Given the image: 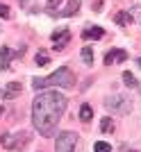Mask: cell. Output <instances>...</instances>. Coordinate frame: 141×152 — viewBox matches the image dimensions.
Returning <instances> with one entry per match:
<instances>
[{
    "mask_svg": "<svg viewBox=\"0 0 141 152\" xmlns=\"http://www.w3.org/2000/svg\"><path fill=\"white\" fill-rule=\"evenodd\" d=\"M114 23H118V25L125 27V25H130V23H132V16H130L128 12H118V14L114 16Z\"/></svg>",
    "mask_w": 141,
    "mask_h": 152,
    "instance_id": "obj_13",
    "label": "cell"
},
{
    "mask_svg": "<svg viewBox=\"0 0 141 152\" xmlns=\"http://www.w3.org/2000/svg\"><path fill=\"white\" fill-rule=\"evenodd\" d=\"M21 93H23V84H21V82H9L5 89L0 91L2 100H14V98H18Z\"/></svg>",
    "mask_w": 141,
    "mask_h": 152,
    "instance_id": "obj_6",
    "label": "cell"
},
{
    "mask_svg": "<svg viewBox=\"0 0 141 152\" xmlns=\"http://www.w3.org/2000/svg\"><path fill=\"white\" fill-rule=\"evenodd\" d=\"M137 64H139V66H141V59H137Z\"/></svg>",
    "mask_w": 141,
    "mask_h": 152,
    "instance_id": "obj_22",
    "label": "cell"
},
{
    "mask_svg": "<svg viewBox=\"0 0 141 152\" xmlns=\"http://www.w3.org/2000/svg\"><path fill=\"white\" fill-rule=\"evenodd\" d=\"M91 118H93V107H91V104H82V107H80V121L89 123Z\"/></svg>",
    "mask_w": 141,
    "mask_h": 152,
    "instance_id": "obj_12",
    "label": "cell"
},
{
    "mask_svg": "<svg viewBox=\"0 0 141 152\" xmlns=\"http://www.w3.org/2000/svg\"><path fill=\"white\" fill-rule=\"evenodd\" d=\"M0 143H2L5 150H23V148L30 143V134L27 132H16V134L5 132L0 136Z\"/></svg>",
    "mask_w": 141,
    "mask_h": 152,
    "instance_id": "obj_3",
    "label": "cell"
},
{
    "mask_svg": "<svg viewBox=\"0 0 141 152\" xmlns=\"http://www.w3.org/2000/svg\"><path fill=\"white\" fill-rule=\"evenodd\" d=\"M0 114H2V107H0Z\"/></svg>",
    "mask_w": 141,
    "mask_h": 152,
    "instance_id": "obj_23",
    "label": "cell"
},
{
    "mask_svg": "<svg viewBox=\"0 0 141 152\" xmlns=\"http://www.w3.org/2000/svg\"><path fill=\"white\" fill-rule=\"evenodd\" d=\"M14 57H16V52H12L9 48H7V45H2V48H0V68H2V70H7Z\"/></svg>",
    "mask_w": 141,
    "mask_h": 152,
    "instance_id": "obj_9",
    "label": "cell"
},
{
    "mask_svg": "<svg viewBox=\"0 0 141 152\" xmlns=\"http://www.w3.org/2000/svg\"><path fill=\"white\" fill-rule=\"evenodd\" d=\"M18 2H21V5H27V0H18Z\"/></svg>",
    "mask_w": 141,
    "mask_h": 152,
    "instance_id": "obj_21",
    "label": "cell"
},
{
    "mask_svg": "<svg viewBox=\"0 0 141 152\" xmlns=\"http://www.w3.org/2000/svg\"><path fill=\"white\" fill-rule=\"evenodd\" d=\"M66 111V98L59 91H43L32 102V125L41 136H55L59 118Z\"/></svg>",
    "mask_w": 141,
    "mask_h": 152,
    "instance_id": "obj_1",
    "label": "cell"
},
{
    "mask_svg": "<svg viewBox=\"0 0 141 152\" xmlns=\"http://www.w3.org/2000/svg\"><path fill=\"white\" fill-rule=\"evenodd\" d=\"M82 61L87 64V66H91V64H93V50H91V48H82Z\"/></svg>",
    "mask_w": 141,
    "mask_h": 152,
    "instance_id": "obj_16",
    "label": "cell"
},
{
    "mask_svg": "<svg viewBox=\"0 0 141 152\" xmlns=\"http://www.w3.org/2000/svg\"><path fill=\"white\" fill-rule=\"evenodd\" d=\"M77 145V134L75 132H62L55 143V152H73Z\"/></svg>",
    "mask_w": 141,
    "mask_h": 152,
    "instance_id": "obj_5",
    "label": "cell"
},
{
    "mask_svg": "<svg viewBox=\"0 0 141 152\" xmlns=\"http://www.w3.org/2000/svg\"><path fill=\"white\" fill-rule=\"evenodd\" d=\"M62 2H64V0H48L46 12H48V14H57L59 9H62Z\"/></svg>",
    "mask_w": 141,
    "mask_h": 152,
    "instance_id": "obj_15",
    "label": "cell"
},
{
    "mask_svg": "<svg viewBox=\"0 0 141 152\" xmlns=\"http://www.w3.org/2000/svg\"><path fill=\"white\" fill-rule=\"evenodd\" d=\"M80 9V0H68V5L64 7V9H59V16H73V14Z\"/></svg>",
    "mask_w": 141,
    "mask_h": 152,
    "instance_id": "obj_11",
    "label": "cell"
},
{
    "mask_svg": "<svg viewBox=\"0 0 141 152\" xmlns=\"http://www.w3.org/2000/svg\"><path fill=\"white\" fill-rule=\"evenodd\" d=\"M128 59V52L121 50V48H116V50H109L105 55V66H112L114 61H125Z\"/></svg>",
    "mask_w": 141,
    "mask_h": 152,
    "instance_id": "obj_8",
    "label": "cell"
},
{
    "mask_svg": "<svg viewBox=\"0 0 141 152\" xmlns=\"http://www.w3.org/2000/svg\"><path fill=\"white\" fill-rule=\"evenodd\" d=\"M93 152H112V145L105 143V141H96L93 143Z\"/></svg>",
    "mask_w": 141,
    "mask_h": 152,
    "instance_id": "obj_17",
    "label": "cell"
},
{
    "mask_svg": "<svg viewBox=\"0 0 141 152\" xmlns=\"http://www.w3.org/2000/svg\"><path fill=\"white\" fill-rule=\"evenodd\" d=\"M34 61H37L39 66H46V64L50 61V59H48V55H37V57H34Z\"/></svg>",
    "mask_w": 141,
    "mask_h": 152,
    "instance_id": "obj_19",
    "label": "cell"
},
{
    "mask_svg": "<svg viewBox=\"0 0 141 152\" xmlns=\"http://www.w3.org/2000/svg\"><path fill=\"white\" fill-rule=\"evenodd\" d=\"M100 129H103L105 134L112 132V129H114V121H112V118H103V121H100Z\"/></svg>",
    "mask_w": 141,
    "mask_h": 152,
    "instance_id": "obj_18",
    "label": "cell"
},
{
    "mask_svg": "<svg viewBox=\"0 0 141 152\" xmlns=\"http://www.w3.org/2000/svg\"><path fill=\"white\" fill-rule=\"evenodd\" d=\"M9 14H12V12H9V7L0 5V16H2V18H9Z\"/></svg>",
    "mask_w": 141,
    "mask_h": 152,
    "instance_id": "obj_20",
    "label": "cell"
},
{
    "mask_svg": "<svg viewBox=\"0 0 141 152\" xmlns=\"http://www.w3.org/2000/svg\"><path fill=\"white\" fill-rule=\"evenodd\" d=\"M75 84V75L70 73L68 68H59L55 70L50 77H34L32 80V89L41 91L46 86H62V89H70Z\"/></svg>",
    "mask_w": 141,
    "mask_h": 152,
    "instance_id": "obj_2",
    "label": "cell"
},
{
    "mask_svg": "<svg viewBox=\"0 0 141 152\" xmlns=\"http://www.w3.org/2000/svg\"><path fill=\"white\" fill-rule=\"evenodd\" d=\"M125 152H130V150H125Z\"/></svg>",
    "mask_w": 141,
    "mask_h": 152,
    "instance_id": "obj_24",
    "label": "cell"
},
{
    "mask_svg": "<svg viewBox=\"0 0 141 152\" xmlns=\"http://www.w3.org/2000/svg\"><path fill=\"white\" fill-rule=\"evenodd\" d=\"M105 37V30L103 27H87V30L82 32V39L84 41H98V39Z\"/></svg>",
    "mask_w": 141,
    "mask_h": 152,
    "instance_id": "obj_10",
    "label": "cell"
},
{
    "mask_svg": "<svg viewBox=\"0 0 141 152\" xmlns=\"http://www.w3.org/2000/svg\"><path fill=\"white\" fill-rule=\"evenodd\" d=\"M123 82H125V86H130V89H137L139 86V82H137V77L130 73V70H125L123 73Z\"/></svg>",
    "mask_w": 141,
    "mask_h": 152,
    "instance_id": "obj_14",
    "label": "cell"
},
{
    "mask_svg": "<svg viewBox=\"0 0 141 152\" xmlns=\"http://www.w3.org/2000/svg\"><path fill=\"white\" fill-rule=\"evenodd\" d=\"M105 107L107 109H112L114 114H128L130 111V100H128V95H121V93H114V95H107L105 98Z\"/></svg>",
    "mask_w": 141,
    "mask_h": 152,
    "instance_id": "obj_4",
    "label": "cell"
},
{
    "mask_svg": "<svg viewBox=\"0 0 141 152\" xmlns=\"http://www.w3.org/2000/svg\"><path fill=\"white\" fill-rule=\"evenodd\" d=\"M50 39H52V45H55V50H62L66 43L70 41V32L68 30H62V32H52L50 34Z\"/></svg>",
    "mask_w": 141,
    "mask_h": 152,
    "instance_id": "obj_7",
    "label": "cell"
}]
</instances>
